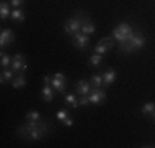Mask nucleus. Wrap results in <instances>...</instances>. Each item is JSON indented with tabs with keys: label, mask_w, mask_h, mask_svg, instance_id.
<instances>
[{
	"label": "nucleus",
	"mask_w": 155,
	"mask_h": 148,
	"mask_svg": "<svg viewBox=\"0 0 155 148\" xmlns=\"http://www.w3.org/2000/svg\"><path fill=\"white\" fill-rule=\"evenodd\" d=\"M10 68H12L17 74L25 72V71H27V68H28L25 56H21V54H13V56H12V66H10Z\"/></svg>",
	"instance_id": "obj_5"
},
{
	"label": "nucleus",
	"mask_w": 155,
	"mask_h": 148,
	"mask_svg": "<svg viewBox=\"0 0 155 148\" xmlns=\"http://www.w3.org/2000/svg\"><path fill=\"white\" fill-rule=\"evenodd\" d=\"M152 118H153V120H155V114H153V115H152Z\"/></svg>",
	"instance_id": "obj_30"
},
{
	"label": "nucleus",
	"mask_w": 155,
	"mask_h": 148,
	"mask_svg": "<svg viewBox=\"0 0 155 148\" xmlns=\"http://www.w3.org/2000/svg\"><path fill=\"white\" fill-rule=\"evenodd\" d=\"M64 101L68 102L71 107H74V109H76V107H79V105H81V104H79V99H78L74 94H68V95H64Z\"/></svg>",
	"instance_id": "obj_21"
},
{
	"label": "nucleus",
	"mask_w": 155,
	"mask_h": 148,
	"mask_svg": "<svg viewBox=\"0 0 155 148\" xmlns=\"http://www.w3.org/2000/svg\"><path fill=\"white\" fill-rule=\"evenodd\" d=\"M25 86H27V77L23 76V72L17 74L15 79L12 81V87L13 89H21V87H25Z\"/></svg>",
	"instance_id": "obj_16"
},
{
	"label": "nucleus",
	"mask_w": 155,
	"mask_h": 148,
	"mask_svg": "<svg viewBox=\"0 0 155 148\" xmlns=\"http://www.w3.org/2000/svg\"><path fill=\"white\" fill-rule=\"evenodd\" d=\"M25 118H27V120H40V118H41V114L36 112V110H30Z\"/></svg>",
	"instance_id": "obj_25"
},
{
	"label": "nucleus",
	"mask_w": 155,
	"mask_h": 148,
	"mask_svg": "<svg viewBox=\"0 0 155 148\" xmlns=\"http://www.w3.org/2000/svg\"><path fill=\"white\" fill-rule=\"evenodd\" d=\"M116 77H117V72L114 71V69H107V71L102 74V86H104V87L110 86V84L116 81Z\"/></svg>",
	"instance_id": "obj_13"
},
{
	"label": "nucleus",
	"mask_w": 155,
	"mask_h": 148,
	"mask_svg": "<svg viewBox=\"0 0 155 148\" xmlns=\"http://www.w3.org/2000/svg\"><path fill=\"white\" fill-rule=\"evenodd\" d=\"M51 77L53 76H45L43 77V84H45V86H51Z\"/></svg>",
	"instance_id": "obj_29"
},
{
	"label": "nucleus",
	"mask_w": 155,
	"mask_h": 148,
	"mask_svg": "<svg viewBox=\"0 0 155 148\" xmlns=\"http://www.w3.org/2000/svg\"><path fill=\"white\" fill-rule=\"evenodd\" d=\"M102 59H104V56L99 53H93L89 56V59H87V63H89L91 66H94V68H97L99 64H102Z\"/></svg>",
	"instance_id": "obj_19"
},
{
	"label": "nucleus",
	"mask_w": 155,
	"mask_h": 148,
	"mask_svg": "<svg viewBox=\"0 0 155 148\" xmlns=\"http://www.w3.org/2000/svg\"><path fill=\"white\" fill-rule=\"evenodd\" d=\"M84 15L83 12L76 13V17L69 18V20H66V23L63 25V30H64V33H68V35H76V33L81 31V27H83V20H84Z\"/></svg>",
	"instance_id": "obj_3"
},
{
	"label": "nucleus",
	"mask_w": 155,
	"mask_h": 148,
	"mask_svg": "<svg viewBox=\"0 0 155 148\" xmlns=\"http://www.w3.org/2000/svg\"><path fill=\"white\" fill-rule=\"evenodd\" d=\"M89 35H84V33H76V35H73V44L78 48V50L84 51L87 48V44H89Z\"/></svg>",
	"instance_id": "obj_7"
},
{
	"label": "nucleus",
	"mask_w": 155,
	"mask_h": 148,
	"mask_svg": "<svg viewBox=\"0 0 155 148\" xmlns=\"http://www.w3.org/2000/svg\"><path fill=\"white\" fill-rule=\"evenodd\" d=\"M10 15H12L10 2H2V5H0V18H2V20H7Z\"/></svg>",
	"instance_id": "obj_17"
},
{
	"label": "nucleus",
	"mask_w": 155,
	"mask_h": 148,
	"mask_svg": "<svg viewBox=\"0 0 155 148\" xmlns=\"http://www.w3.org/2000/svg\"><path fill=\"white\" fill-rule=\"evenodd\" d=\"M13 41H15V33H13L10 28L2 30V33H0V46L5 48L7 44H12Z\"/></svg>",
	"instance_id": "obj_8"
},
{
	"label": "nucleus",
	"mask_w": 155,
	"mask_h": 148,
	"mask_svg": "<svg viewBox=\"0 0 155 148\" xmlns=\"http://www.w3.org/2000/svg\"><path fill=\"white\" fill-rule=\"evenodd\" d=\"M91 91H93V86H91L89 81L86 79H79L76 84V94L78 95H87L91 94Z\"/></svg>",
	"instance_id": "obj_10"
},
{
	"label": "nucleus",
	"mask_w": 155,
	"mask_h": 148,
	"mask_svg": "<svg viewBox=\"0 0 155 148\" xmlns=\"http://www.w3.org/2000/svg\"><path fill=\"white\" fill-rule=\"evenodd\" d=\"M23 3H25V0H10V5H12L13 8H20Z\"/></svg>",
	"instance_id": "obj_28"
},
{
	"label": "nucleus",
	"mask_w": 155,
	"mask_h": 148,
	"mask_svg": "<svg viewBox=\"0 0 155 148\" xmlns=\"http://www.w3.org/2000/svg\"><path fill=\"white\" fill-rule=\"evenodd\" d=\"M145 43H147V40H145V36H143L142 33H134L132 38H129L127 41L119 43V50L124 51V53H134L135 50L145 46Z\"/></svg>",
	"instance_id": "obj_2"
},
{
	"label": "nucleus",
	"mask_w": 155,
	"mask_h": 148,
	"mask_svg": "<svg viewBox=\"0 0 155 148\" xmlns=\"http://www.w3.org/2000/svg\"><path fill=\"white\" fill-rule=\"evenodd\" d=\"M56 118L61 122V124H64L66 127H73V124H74V120H73V117L69 115V112L66 109H63V110H58V114H56Z\"/></svg>",
	"instance_id": "obj_11"
},
{
	"label": "nucleus",
	"mask_w": 155,
	"mask_h": 148,
	"mask_svg": "<svg viewBox=\"0 0 155 148\" xmlns=\"http://www.w3.org/2000/svg\"><path fill=\"white\" fill-rule=\"evenodd\" d=\"M51 130H53V125L48 124L43 118H40V120H27V124L18 128V135L28 140H40L45 135H48V133H51Z\"/></svg>",
	"instance_id": "obj_1"
},
{
	"label": "nucleus",
	"mask_w": 155,
	"mask_h": 148,
	"mask_svg": "<svg viewBox=\"0 0 155 148\" xmlns=\"http://www.w3.org/2000/svg\"><path fill=\"white\" fill-rule=\"evenodd\" d=\"M81 33H84V35H94L96 33V25L93 23V21L89 20L87 17H84L83 20V27H81Z\"/></svg>",
	"instance_id": "obj_12"
},
{
	"label": "nucleus",
	"mask_w": 155,
	"mask_h": 148,
	"mask_svg": "<svg viewBox=\"0 0 155 148\" xmlns=\"http://www.w3.org/2000/svg\"><path fill=\"white\" fill-rule=\"evenodd\" d=\"M89 99H91V104H102L106 101V91L101 87H93Z\"/></svg>",
	"instance_id": "obj_9"
},
{
	"label": "nucleus",
	"mask_w": 155,
	"mask_h": 148,
	"mask_svg": "<svg viewBox=\"0 0 155 148\" xmlns=\"http://www.w3.org/2000/svg\"><path fill=\"white\" fill-rule=\"evenodd\" d=\"M132 35H134V30H132V27L129 23H120L112 30V38L119 43L127 41L129 38H132Z\"/></svg>",
	"instance_id": "obj_4"
},
{
	"label": "nucleus",
	"mask_w": 155,
	"mask_h": 148,
	"mask_svg": "<svg viewBox=\"0 0 155 148\" xmlns=\"http://www.w3.org/2000/svg\"><path fill=\"white\" fill-rule=\"evenodd\" d=\"M140 112L145 114V115L152 117L153 114H155V102H145L142 107H140Z\"/></svg>",
	"instance_id": "obj_18"
},
{
	"label": "nucleus",
	"mask_w": 155,
	"mask_h": 148,
	"mask_svg": "<svg viewBox=\"0 0 155 148\" xmlns=\"http://www.w3.org/2000/svg\"><path fill=\"white\" fill-rule=\"evenodd\" d=\"M107 51H109V48L106 46V44L102 43V41H99L97 44H96V48H94V53H99V54H102V56H104Z\"/></svg>",
	"instance_id": "obj_24"
},
{
	"label": "nucleus",
	"mask_w": 155,
	"mask_h": 148,
	"mask_svg": "<svg viewBox=\"0 0 155 148\" xmlns=\"http://www.w3.org/2000/svg\"><path fill=\"white\" fill-rule=\"evenodd\" d=\"M99 41H102V43L106 44V46L109 48V50H112V48H114V38H109V36H104V38H101Z\"/></svg>",
	"instance_id": "obj_26"
},
{
	"label": "nucleus",
	"mask_w": 155,
	"mask_h": 148,
	"mask_svg": "<svg viewBox=\"0 0 155 148\" xmlns=\"http://www.w3.org/2000/svg\"><path fill=\"white\" fill-rule=\"evenodd\" d=\"M79 104H81V105H89V104H91L89 94H87V95H81V99H79Z\"/></svg>",
	"instance_id": "obj_27"
},
{
	"label": "nucleus",
	"mask_w": 155,
	"mask_h": 148,
	"mask_svg": "<svg viewBox=\"0 0 155 148\" xmlns=\"http://www.w3.org/2000/svg\"><path fill=\"white\" fill-rule=\"evenodd\" d=\"M41 97H43L45 102H53L54 101V89H53V86H43Z\"/></svg>",
	"instance_id": "obj_14"
},
{
	"label": "nucleus",
	"mask_w": 155,
	"mask_h": 148,
	"mask_svg": "<svg viewBox=\"0 0 155 148\" xmlns=\"http://www.w3.org/2000/svg\"><path fill=\"white\" fill-rule=\"evenodd\" d=\"M10 18L15 21H25V13L21 8H13L12 10V15H10Z\"/></svg>",
	"instance_id": "obj_20"
},
{
	"label": "nucleus",
	"mask_w": 155,
	"mask_h": 148,
	"mask_svg": "<svg viewBox=\"0 0 155 148\" xmlns=\"http://www.w3.org/2000/svg\"><path fill=\"white\" fill-rule=\"evenodd\" d=\"M0 66H2L3 69H8L10 66H12V58H10L8 54L2 53V59H0Z\"/></svg>",
	"instance_id": "obj_23"
},
{
	"label": "nucleus",
	"mask_w": 155,
	"mask_h": 148,
	"mask_svg": "<svg viewBox=\"0 0 155 148\" xmlns=\"http://www.w3.org/2000/svg\"><path fill=\"white\" fill-rule=\"evenodd\" d=\"M89 82L93 87H102V74H94V76H91Z\"/></svg>",
	"instance_id": "obj_22"
},
{
	"label": "nucleus",
	"mask_w": 155,
	"mask_h": 148,
	"mask_svg": "<svg viewBox=\"0 0 155 148\" xmlns=\"http://www.w3.org/2000/svg\"><path fill=\"white\" fill-rule=\"evenodd\" d=\"M51 86L56 92H64L66 91V76L63 72H56L53 74V77H51Z\"/></svg>",
	"instance_id": "obj_6"
},
{
	"label": "nucleus",
	"mask_w": 155,
	"mask_h": 148,
	"mask_svg": "<svg viewBox=\"0 0 155 148\" xmlns=\"http://www.w3.org/2000/svg\"><path fill=\"white\" fill-rule=\"evenodd\" d=\"M15 71H13L12 68H8V69H3L2 71V74H0V77H2V79H0V82L2 84H7V82H12L13 79H15Z\"/></svg>",
	"instance_id": "obj_15"
}]
</instances>
